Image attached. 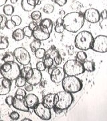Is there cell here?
Instances as JSON below:
<instances>
[{
    "mask_svg": "<svg viewBox=\"0 0 107 121\" xmlns=\"http://www.w3.org/2000/svg\"><path fill=\"white\" fill-rule=\"evenodd\" d=\"M39 26L41 27L42 29L48 32L49 34H51L53 30V22L49 18H45L42 20Z\"/></svg>",
    "mask_w": 107,
    "mask_h": 121,
    "instance_id": "obj_19",
    "label": "cell"
},
{
    "mask_svg": "<svg viewBox=\"0 0 107 121\" xmlns=\"http://www.w3.org/2000/svg\"><path fill=\"white\" fill-rule=\"evenodd\" d=\"M31 69H32V68H31V67H30V66H28V65L24 66V67L20 70V75H22L23 77H24V78H25L26 73H28V72Z\"/></svg>",
    "mask_w": 107,
    "mask_h": 121,
    "instance_id": "obj_37",
    "label": "cell"
},
{
    "mask_svg": "<svg viewBox=\"0 0 107 121\" xmlns=\"http://www.w3.org/2000/svg\"><path fill=\"white\" fill-rule=\"evenodd\" d=\"M10 2L12 4H16L17 2V0H10Z\"/></svg>",
    "mask_w": 107,
    "mask_h": 121,
    "instance_id": "obj_51",
    "label": "cell"
},
{
    "mask_svg": "<svg viewBox=\"0 0 107 121\" xmlns=\"http://www.w3.org/2000/svg\"><path fill=\"white\" fill-rule=\"evenodd\" d=\"M84 20L91 24H95L100 21V13L99 10L95 8L87 9L83 14Z\"/></svg>",
    "mask_w": 107,
    "mask_h": 121,
    "instance_id": "obj_10",
    "label": "cell"
},
{
    "mask_svg": "<svg viewBox=\"0 0 107 121\" xmlns=\"http://www.w3.org/2000/svg\"><path fill=\"white\" fill-rule=\"evenodd\" d=\"M82 65H83L84 70L86 71L92 72L95 70V65H94V63L91 60H85L82 63Z\"/></svg>",
    "mask_w": 107,
    "mask_h": 121,
    "instance_id": "obj_22",
    "label": "cell"
},
{
    "mask_svg": "<svg viewBox=\"0 0 107 121\" xmlns=\"http://www.w3.org/2000/svg\"><path fill=\"white\" fill-rule=\"evenodd\" d=\"M54 11V7L52 4H46V5H44L43 8V12L47 14L52 13Z\"/></svg>",
    "mask_w": 107,
    "mask_h": 121,
    "instance_id": "obj_31",
    "label": "cell"
},
{
    "mask_svg": "<svg viewBox=\"0 0 107 121\" xmlns=\"http://www.w3.org/2000/svg\"><path fill=\"white\" fill-rule=\"evenodd\" d=\"M41 45H42L41 41L38 40H34L30 44V48H31L32 52H34L37 49H38L39 48L41 47Z\"/></svg>",
    "mask_w": 107,
    "mask_h": 121,
    "instance_id": "obj_27",
    "label": "cell"
},
{
    "mask_svg": "<svg viewBox=\"0 0 107 121\" xmlns=\"http://www.w3.org/2000/svg\"><path fill=\"white\" fill-rule=\"evenodd\" d=\"M54 94H48L45 95L42 101L44 105L50 109L54 108Z\"/></svg>",
    "mask_w": 107,
    "mask_h": 121,
    "instance_id": "obj_20",
    "label": "cell"
},
{
    "mask_svg": "<svg viewBox=\"0 0 107 121\" xmlns=\"http://www.w3.org/2000/svg\"><path fill=\"white\" fill-rule=\"evenodd\" d=\"M42 79V72L40 71L36 68H34V69H32V75L31 78L27 79L26 82L28 84L32 85L33 86H34L41 82Z\"/></svg>",
    "mask_w": 107,
    "mask_h": 121,
    "instance_id": "obj_14",
    "label": "cell"
},
{
    "mask_svg": "<svg viewBox=\"0 0 107 121\" xmlns=\"http://www.w3.org/2000/svg\"><path fill=\"white\" fill-rule=\"evenodd\" d=\"M13 98L14 97L12 96V95H9L8 97H6V98H5V102H6V104H8V106H12Z\"/></svg>",
    "mask_w": 107,
    "mask_h": 121,
    "instance_id": "obj_41",
    "label": "cell"
},
{
    "mask_svg": "<svg viewBox=\"0 0 107 121\" xmlns=\"http://www.w3.org/2000/svg\"><path fill=\"white\" fill-rule=\"evenodd\" d=\"M3 12L5 16H12L14 12V8L11 5H4L3 8Z\"/></svg>",
    "mask_w": 107,
    "mask_h": 121,
    "instance_id": "obj_25",
    "label": "cell"
},
{
    "mask_svg": "<svg viewBox=\"0 0 107 121\" xmlns=\"http://www.w3.org/2000/svg\"><path fill=\"white\" fill-rule=\"evenodd\" d=\"M37 26H38V24H37L36 22H31L30 23V24H29V26H29V28H30L31 30H33Z\"/></svg>",
    "mask_w": 107,
    "mask_h": 121,
    "instance_id": "obj_45",
    "label": "cell"
},
{
    "mask_svg": "<svg viewBox=\"0 0 107 121\" xmlns=\"http://www.w3.org/2000/svg\"><path fill=\"white\" fill-rule=\"evenodd\" d=\"M60 15H62H62L64 16V15H65V12H64V10H61L60 12Z\"/></svg>",
    "mask_w": 107,
    "mask_h": 121,
    "instance_id": "obj_52",
    "label": "cell"
},
{
    "mask_svg": "<svg viewBox=\"0 0 107 121\" xmlns=\"http://www.w3.org/2000/svg\"><path fill=\"white\" fill-rule=\"evenodd\" d=\"M7 17L5 16H3V21H2V23H1V27H0V29L2 30L4 29V28H5V25H6V22H7Z\"/></svg>",
    "mask_w": 107,
    "mask_h": 121,
    "instance_id": "obj_44",
    "label": "cell"
},
{
    "mask_svg": "<svg viewBox=\"0 0 107 121\" xmlns=\"http://www.w3.org/2000/svg\"><path fill=\"white\" fill-rule=\"evenodd\" d=\"M50 34L42 29L39 25H38L32 30V36H34V38L36 40H38L40 41L46 40L50 38Z\"/></svg>",
    "mask_w": 107,
    "mask_h": 121,
    "instance_id": "obj_13",
    "label": "cell"
},
{
    "mask_svg": "<svg viewBox=\"0 0 107 121\" xmlns=\"http://www.w3.org/2000/svg\"><path fill=\"white\" fill-rule=\"evenodd\" d=\"M54 2L59 6H64L67 3V0H54Z\"/></svg>",
    "mask_w": 107,
    "mask_h": 121,
    "instance_id": "obj_42",
    "label": "cell"
},
{
    "mask_svg": "<svg viewBox=\"0 0 107 121\" xmlns=\"http://www.w3.org/2000/svg\"><path fill=\"white\" fill-rule=\"evenodd\" d=\"M22 30H23L25 36H27L28 38H31L32 36V30L30 29L28 26H25Z\"/></svg>",
    "mask_w": 107,
    "mask_h": 121,
    "instance_id": "obj_34",
    "label": "cell"
},
{
    "mask_svg": "<svg viewBox=\"0 0 107 121\" xmlns=\"http://www.w3.org/2000/svg\"><path fill=\"white\" fill-rule=\"evenodd\" d=\"M22 121H32V120H31V119H29V118H26L23 119Z\"/></svg>",
    "mask_w": 107,
    "mask_h": 121,
    "instance_id": "obj_53",
    "label": "cell"
},
{
    "mask_svg": "<svg viewBox=\"0 0 107 121\" xmlns=\"http://www.w3.org/2000/svg\"><path fill=\"white\" fill-rule=\"evenodd\" d=\"M15 59L21 65L26 66L30 64L31 60V56L29 52L25 48H16L13 52Z\"/></svg>",
    "mask_w": 107,
    "mask_h": 121,
    "instance_id": "obj_7",
    "label": "cell"
},
{
    "mask_svg": "<svg viewBox=\"0 0 107 121\" xmlns=\"http://www.w3.org/2000/svg\"><path fill=\"white\" fill-rule=\"evenodd\" d=\"M64 29L70 32L75 33L81 29L84 24V18L80 12H73L67 13L62 18Z\"/></svg>",
    "mask_w": 107,
    "mask_h": 121,
    "instance_id": "obj_1",
    "label": "cell"
},
{
    "mask_svg": "<svg viewBox=\"0 0 107 121\" xmlns=\"http://www.w3.org/2000/svg\"><path fill=\"white\" fill-rule=\"evenodd\" d=\"M36 69L42 72V71H44L46 70V65H44L43 61H39L36 63Z\"/></svg>",
    "mask_w": 107,
    "mask_h": 121,
    "instance_id": "obj_35",
    "label": "cell"
},
{
    "mask_svg": "<svg viewBox=\"0 0 107 121\" xmlns=\"http://www.w3.org/2000/svg\"><path fill=\"white\" fill-rule=\"evenodd\" d=\"M44 57H45V59H44V60L43 61L44 65H46V68H48V69L51 68L53 66V65H54V60H53V59L50 56L47 55H46Z\"/></svg>",
    "mask_w": 107,
    "mask_h": 121,
    "instance_id": "obj_26",
    "label": "cell"
},
{
    "mask_svg": "<svg viewBox=\"0 0 107 121\" xmlns=\"http://www.w3.org/2000/svg\"><path fill=\"white\" fill-rule=\"evenodd\" d=\"M74 100L72 94L66 91H61L54 96V107L62 110H66L72 105Z\"/></svg>",
    "mask_w": 107,
    "mask_h": 121,
    "instance_id": "obj_4",
    "label": "cell"
},
{
    "mask_svg": "<svg viewBox=\"0 0 107 121\" xmlns=\"http://www.w3.org/2000/svg\"><path fill=\"white\" fill-rule=\"evenodd\" d=\"M46 50L43 48H39L38 49H37L36 51L34 52L35 53V56L37 59H43L45 55H46Z\"/></svg>",
    "mask_w": 107,
    "mask_h": 121,
    "instance_id": "obj_28",
    "label": "cell"
},
{
    "mask_svg": "<svg viewBox=\"0 0 107 121\" xmlns=\"http://www.w3.org/2000/svg\"><path fill=\"white\" fill-rule=\"evenodd\" d=\"M15 57L12 52H8L5 55L4 57L2 58V60L4 61V63H8V62H12L14 61Z\"/></svg>",
    "mask_w": 107,
    "mask_h": 121,
    "instance_id": "obj_30",
    "label": "cell"
},
{
    "mask_svg": "<svg viewBox=\"0 0 107 121\" xmlns=\"http://www.w3.org/2000/svg\"><path fill=\"white\" fill-rule=\"evenodd\" d=\"M7 2V0H0V7L4 6Z\"/></svg>",
    "mask_w": 107,
    "mask_h": 121,
    "instance_id": "obj_49",
    "label": "cell"
},
{
    "mask_svg": "<svg viewBox=\"0 0 107 121\" xmlns=\"http://www.w3.org/2000/svg\"><path fill=\"white\" fill-rule=\"evenodd\" d=\"M48 73L50 75V79L52 82L56 83L62 82V81L63 80V79L66 75L64 69L60 67H53L48 71Z\"/></svg>",
    "mask_w": 107,
    "mask_h": 121,
    "instance_id": "obj_11",
    "label": "cell"
},
{
    "mask_svg": "<svg viewBox=\"0 0 107 121\" xmlns=\"http://www.w3.org/2000/svg\"><path fill=\"white\" fill-rule=\"evenodd\" d=\"M46 55H47L48 56H50V57H52L54 60V63L56 64V66L59 65L61 64L62 63V57L60 56V53L58 52V51L56 48L55 47H52L46 53Z\"/></svg>",
    "mask_w": 107,
    "mask_h": 121,
    "instance_id": "obj_17",
    "label": "cell"
},
{
    "mask_svg": "<svg viewBox=\"0 0 107 121\" xmlns=\"http://www.w3.org/2000/svg\"><path fill=\"white\" fill-rule=\"evenodd\" d=\"M107 18V10L104 9V10H103V12H101V13H100V19H101L103 20H106Z\"/></svg>",
    "mask_w": 107,
    "mask_h": 121,
    "instance_id": "obj_43",
    "label": "cell"
},
{
    "mask_svg": "<svg viewBox=\"0 0 107 121\" xmlns=\"http://www.w3.org/2000/svg\"><path fill=\"white\" fill-rule=\"evenodd\" d=\"M65 74L69 76H77L84 73L83 65L81 62L76 59H70L67 60L64 65Z\"/></svg>",
    "mask_w": 107,
    "mask_h": 121,
    "instance_id": "obj_6",
    "label": "cell"
},
{
    "mask_svg": "<svg viewBox=\"0 0 107 121\" xmlns=\"http://www.w3.org/2000/svg\"><path fill=\"white\" fill-rule=\"evenodd\" d=\"M12 106H13V108L20 111L29 112L30 110V109L28 108L25 102V97L15 95V97L13 98Z\"/></svg>",
    "mask_w": 107,
    "mask_h": 121,
    "instance_id": "obj_12",
    "label": "cell"
},
{
    "mask_svg": "<svg viewBox=\"0 0 107 121\" xmlns=\"http://www.w3.org/2000/svg\"><path fill=\"white\" fill-rule=\"evenodd\" d=\"M54 30L57 33H62L64 31V27L62 24H56V26L54 27Z\"/></svg>",
    "mask_w": 107,
    "mask_h": 121,
    "instance_id": "obj_36",
    "label": "cell"
},
{
    "mask_svg": "<svg viewBox=\"0 0 107 121\" xmlns=\"http://www.w3.org/2000/svg\"><path fill=\"white\" fill-rule=\"evenodd\" d=\"M20 67L17 63L8 62L4 63L0 67V73L4 78L10 81H13L20 75Z\"/></svg>",
    "mask_w": 107,
    "mask_h": 121,
    "instance_id": "obj_2",
    "label": "cell"
},
{
    "mask_svg": "<svg viewBox=\"0 0 107 121\" xmlns=\"http://www.w3.org/2000/svg\"><path fill=\"white\" fill-rule=\"evenodd\" d=\"M25 35L24 34L23 30L21 28H17L12 33V38L16 41H20L24 39Z\"/></svg>",
    "mask_w": 107,
    "mask_h": 121,
    "instance_id": "obj_21",
    "label": "cell"
},
{
    "mask_svg": "<svg viewBox=\"0 0 107 121\" xmlns=\"http://www.w3.org/2000/svg\"><path fill=\"white\" fill-rule=\"evenodd\" d=\"M11 20H12V22L15 24L16 26H20L21 24V22H22V20L20 16H17V15H13L11 17Z\"/></svg>",
    "mask_w": 107,
    "mask_h": 121,
    "instance_id": "obj_32",
    "label": "cell"
},
{
    "mask_svg": "<svg viewBox=\"0 0 107 121\" xmlns=\"http://www.w3.org/2000/svg\"><path fill=\"white\" fill-rule=\"evenodd\" d=\"M15 24L12 22V20L10 19V20H7V22H6V25H5V27L8 29H13L15 28Z\"/></svg>",
    "mask_w": 107,
    "mask_h": 121,
    "instance_id": "obj_40",
    "label": "cell"
},
{
    "mask_svg": "<svg viewBox=\"0 0 107 121\" xmlns=\"http://www.w3.org/2000/svg\"><path fill=\"white\" fill-rule=\"evenodd\" d=\"M15 80H16V86L17 87H22L25 86L27 83L26 78L23 77L21 75H20Z\"/></svg>",
    "mask_w": 107,
    "mask_h": 121,
    "instance_id": "obj_23",
    "label": "cell"
},
{
    "mask_svg": "<svg viewBox=\"0 0 107 121\" xmlns=\"http://www.w3.org/2000/svg\"><path fill=\"white\" fill-rule=\"evenodd\" d=\"M9 118L13 121H17L20 118V114L16 111H13L9 114Z\"/></svg>",
    "mask_w": 107,
    "mask_h": 121,
    "instance_id": "obj_38",
    "label": "cell"
},
{
    "mask_svg": "<svg viewBox=\"0 0 107 121\" xmlns=\"http://www.w3.org/2000/svg\"><path fill=\"white\" fill-rule=\"evenodd\" d=\"M93 36L88 31H81L78 33L74 39V44L78 49L81 51H87L90 49L93 42Z\"/></svg>",
    "mask_w": 107,
    "mask_h": 121,
    "instance_id": "obj_3",
    "label": "cell"
},
{
    "mask_svg": "<svg viewBox=\"0 0 107 121\" xmlns=\"http://www.w3.org/2000/svg\"><path fill=\"white\" fill-rule=\"evenodd\" d=\"M25 102L29 109H34L39 103V99L38 96L34 94H29L25 96Z\"/></svg>",
    "mask_w": 107,
    "mask_h": 121,
    "instance_id": "obj_18",
    "label": "cell"
},
{
    "mask_svg": "<svg viewBox=\"0 0 107 121\" xmlns=\"http://www.w3.org/2000/svg\"><path fill=\"white\" fill-rule=\"evenodd\" d=\"M41 4V0H21V5L22 9L26 12H31L36 5Z\"/></svg>",
    "mask_w": 107,
    "mask_h": 121,
    "instance_id": "obj_16",
    "label": "cell"
},
{
    "mask_svg": "<svg viewBox=\"0 0 107 121\" xmlns=\"http://www.w3.org/2000/svg\"><path fill=\"white\" fill-rule=\"evenodd\" d=\"M12 87V81L5 78H0V95H5L9 93Z\"/></svg>",
    "mask_w": 107,
    "mask_h": 121,
    "instance_id": "obj_15",
    "label": "cell"
},
{
    "mask_svg": "<svg viewBox=\"0 0 107 121\" xmlns=\"http://www.w3.org/2000/svg\"><path fill=\"white\" fill-rule=\"evenodd\" d=\"M25 86H26V90L27 91H32L34 90V86L32 85L28 84V85Z\"/></svg>",
    "mask_w": 107,
    "mask_h": 121,
    "instance_id": "obj_46",
    "label": "cell"
},
{
    "mask_svg": "<svg viewBox=\"0 0 107 121\" xmlns=\"http://www.w3.org/2000/svg\"><path fill=\"white\" fill-rule=\"evenodd\" d=\"M87 59V55L84 51H80L77 52L76 54V60L80 61V62H84L86 59Z\"/></svg>",
    "mask_w": 107,
    "mask_h": 121,
    "instance_id": "obj_29",
    "label": "cell"
},
{
    "mask_svg": "<svg viewBox=\"0 0 107 121\" xmlns=\"http://www.w3.org/2000/svg\"><path fill=\"white\" fill-rule=\"evenodd\" d=\"M62 82V87L64 91L75 94L81 90L82 88V82L76 76H66L64 77Z\"/></svg>",
    "mask_w": 107,
    "mask_h": 121,
    "instance_id": "obj_5",
    "label": "cell"
},
{
    "mask_svg": "<svg viewBox=\"0 0 107 121\" xmlns=\"http://www.w3.org/2000/svg\"><path fill=\"white\" fill-rule=\"evenodd\" d=\"M2 21H3V15L0 14V27H1V25Z\"/></svg>",
    "mask_w": 107,
    "mask_h": 121,
    "instance_id": "obj_50",
    "label": "cell"
},
{
    "mask_svg": "<svg viewBox=\"0 0 107 121\" xmlns=\"http://www.w3.org/2000/svg\"><path fill=\"white\" fill-rule=\"evenodd\" d=\"M94 51L105 53L107 51V36L106 35H99L94 38L91 48Z\"/></svg>",
    "mask_w": 107,
    "mask_h": 121,
    "instance_id": "obj_8",
    "label": "cell"
},
{
    "mask_svg": "<svg viewBox=\"0 0 107 121\" xmlns=\"http://www.w3.org/2000/svg\"><path fill=\"white\" fill-rule=\"evenodd\" d=\"M15 95H20V96H22V97H25L26 95V90H23L21 87H19L16 91Z\"/></svg>",
    "mask_w": 107,
    "mask_h": 121,
    "instance_id": "obj_39",
    "label": "cell"
},
{
    "mask_svg": "<svg viewBox=\"0 0 107 121\" xmlns=\"http://www.w3.org/2000/svg\"><path fill=\"white\" fill-rule=\"evenodd\" d=\"M32 75V69H30V71H28V72L26 73V76H25V78L26 79V80H27V79H28L29 78H31Z\"/></svg>",
    "mask_w": 107,
    "mask_h": 121,
    "instance_id": "obj_47",
    "label": "cell"
},
{
    "mask_svg": "<svg viewBox=\"0 0 107 121\" xmlns=\"http://www.w3.org/2000/svg\"><path fill=\"white\" fill-rule=\"evenodd\" d=\"M30 16L33 20H38L42 17V13L40 11H34L31 13Z\"/></svg>",
    "mask_w": 107,
    "mask_h": 121,
    "instance_id": "obj_33",
    "label": "cell"
},
{
    "mask_svg": "<svg viewBox=\"0 0 107 121\" xmlns=\"http://www.w3.org/2000/svg\"><path fill=\"white\" fill-rule=\"evenodd\" d=\"M34 113L38 117L44 121H48L51 118L50 108L44 106L42 102L37 104L34 108Z\"/></svg>",
    "mask_w": 107,
    "mask_h": 121,
    "instance_id": "obj_9",
    "label": "cell"
},
{
    "mask_svg": "<svg viewBox=\"0 0 107 121\" xmlns=\"http://www.w3.org/2000/svg\"><path fill=\"white\" fill-rule=\"evenodd\" d=\"M62 22H63V20H62V18H61V17L58 18L56 21V24H62Z\"/></svg>",
    "mask_w": 107,
    "mask_h": 121,
    "instance_id": "obj_48",
    "label": "cell"
},
{
    "mask_svg": "<svg viewBox=\"0 0 107 121\" xmlns=\"http://www.w3.org/2000/svg\"><path fill=\"white\" fill-rule=\"evenodd\" d=\"M9 47L8 39L5 36H0V50H5Z\"/></svg>",
    "mask_w": 107,
    "mask_h": 121,
    "instance_id": "obj_24",
    "label": "cell"
}]
</instances>
